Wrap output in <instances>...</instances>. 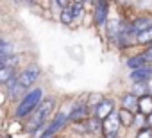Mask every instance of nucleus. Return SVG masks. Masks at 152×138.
<instances>
[{
	"label": "nucleus",
	"instance_id": "obj_21",
	"mask_svg": "<svg viewBox=\"0 0 152 138\" xmlns=\"http://www.w3.org/2000/svg\"><path fill=\"white\" fill-rule=\"evenodd\" d=\"M11 50H13V45L9 41H2V40H0V57H9Z\"/></svg>",
	"mask_w": 152,
	"mask_h": 138
},
{
	"label": "nucleus",
	"instance_id": "obj_1",
	"mask_svg": "<svg viewBox=\"0 0 152 138\" xmlns=\"http://www.w3.org/2000/svg\"><path fill=\"white\" fill-rule=\"evenodd\" d=\"M39 74H41V70L38 66H31V68H27V70H23L11 84H7V92H9V97H11V101H22L29 92V88H32V84L39 79Z\"/></svg>",
	"mask_w": 152,
	"mask_h": 138
},
{
	"label": "nucleus",
	"instance_id": "obj_14",
	"mask_svg": "<svg viewBox=\"0 0 152 138\" xmlns=\"http://www.w3.org/2000/svg\"><path fill=\"white\" fill-rule=\"evenodd\" d=\"M140 113L145 115V117H148L152 113V95L150 93L140 97Z\"/></svg>",
	"mask_w": 152,
	"mask_h": 138
},
{
	"label": "nucleus",
	"instance_id": "obj_26",
	"mask_svg": "<svg viewBox=\"0 0 152 138\" xmlns=\"http://www.w3.org/2000/svg\"><path fill=\"white\" fill-rule=\"evenodd\" d=\"M104 138H120L118 134H104Z\"/></svg>",
	"mask_w": 152,
	"mask_h": 138
},
{
	"label": "nucleus",
	"instance_id": "obj_12",
	"mask_svg": "<svg viewBox=\"0 0 152 138\" xmlns=\"http://www.w3.org/2000/svg\"><path fill=\"white\" fill-rule=\"evenodd\" d=\"M16 79V70H15V66H6L0 70V86H7L11 84L13 81Z\"/></svg>",
	"mask_w": 152,
	"mask_h": 138
},
{
	"label": "nucleus",
	"instance_id": "obj_5",
	"mask_svg": "<svg viewBox=\"0 0 152 138\" xmlns=\"http://www.w3.org/2000/svg\"><path fill=\"white\" fill-rule=\"evenodd\" d=\"M115 113V101H111V99H104L95 109H93V117L95 118H99L100 122H104L109 115H113Z\"/></svg>",
	"mask_w": 152,
	"mask_h": 138
},
{
	"label": "nucleus",
	"instance_id": "obj_13",
	"mask_svg": "<svg viewBox=\"0 0 152 138\" xmlns=\"http://www.w3.org/2000/svg\"><path fill=\"white\" fill-rule=\"evenodd\" d=\"M127 66L131 68V72H134V70H140L143 66H148V61L143 57V54H136V56L127 59Z\"/></svg>",
	"mask_w": 152,
	"mask_h": 138
},
{
	"label": "nucleus",
	"instance_id": "obj_24",
	"mask_svg": "<svg viewBox=\"0 0 152 138\" xmlns=\"http://www.w3.org/2000/svg\"><path fill=\"white\" fill-rule=\"evenodd\" d=\"M6 66H9V57H0V70Z\"/></svg>",
	"mask_w": 152,
	"mask_h": 138
},
{
	"label": "nucleus",
	"instance_id": "obj_18",
	"mask_svg": "<svg viewBox=\"0 0 152 138\" xmlns=\"http://www.w3.org/2000/svg\"><path fill=\"white\" fill-rule=\"evenodd\" d=\"M136 43L138 45H152V27L148 29V31H145V32H141V34H138L136 36Z\"/></svg>",
	"mask_w": 152,
	"mask_h": 138
},
{
	"label": "nucleus",
	"instance_id": "obj_10",
	"mask_svg": "<svg viewBox=\"0 0 152 138\" xmlns=\"http://www.w3.org/2000/svg\"><path fill=\"white\" fill-rule=\"evenodd\" d=\"M129 27H131V31L138 36V34H141V32H145V31H148V29L152 27V18H150V16H138L136 20H132V22L129 23Z\"/></svg>",
	"mask_w": 152,
	"mask_h": 138
},
{
	"label": "nucleus",
	"instance_id": "obj_9",
	"mask_svg": "<svg viewBox=\"0 0 152 138\" xmlns=\"http://www.w3.org/2000/svg\"><path fill=\"white\" fill-rule=\"evenodd\" d=\"M129 77H131V81H134V83L148 84V83H150V79H152V66L148 65V66L140 68V70H134V72H131V74H129Z\"/></svg>",
	"mask_w": 152,
	"mask_h": 138
},
{
	"label": "nucleus",
	"instance_id": "obj_23",
	"mask_svg": "<svg viewBox=\"0 0 152 138\" xmlns=\"http://www.w3.org/2000/svg\"><path fill=\"white\" fill-rule=\"evenodd\" d=\"M143 54V57L148 61V65H152V45L148 47V48H145V52H141Z\"/></svg>",
	"mask_w": 152,
	"mask_h": 138
},
{
	"label": "nucleus",
	"instance_id": "obj_3",
	"mask_svg": "<svg viewBox=\"0 0 152 138\" xmlns=\"http://www.w3.org/2000/svg\"><path fill=\"white\" fill-rule=\"evenodd\" d=\"M43 102V90L41 88H32L20 102H18V106H16V109H15V117L16 118H25V117H31L36 109H38V106Z\"/></svg>",
	"mask_w": 152,
	"mask_h": 138
},
{
	"label": "nucleus",
	"instance_id": "obj_20",
	"mask_svg": "<svg viewBox=\"0 0 152 138\" xmlns=\"http://www.w3.org/2000/svg\"><path fill=\"white\" fill-rule=\"evenodd\" d=\"M70 7H72V13H73V18L75 20L83 16V13H84V4L83 2H72Z\"/></svg>",
	"mask_w": 152,
	"mask_h": 138
},
{
	"label": "nucleus",
	"instance_id": "obj_7",
	"mask_svg": "<svg viewBox=\"0 0 152 138\" xmlns=\"http://www.w3.org/2000/svg\"><path fill=\"white\" fill-rule=\"evenodd\" d=\"M120 106H122V109H127V111H131V113H140V97H136L134 93H124L122 95V99H120Z\"/></svg>",
	"mask_w": 152,
	"mask_h": 138
},
{
	"label": "nucleus",
	"instance_id": "obj_4",
	"mask_svg": "<svg viewBox=\"0 0 152 138\" xmlns=\"http://www.w3.org/2000/svg\"><path fill=\"white\" fill-rule=\"evenodd\" d=\"M66 120H70V115L68 113H64V111H59L56 117H54V120H52V124L47 127V129H43L41 131V134L38 136V138H52L64 124H66Z\"/></svg>",
	"mask_w": 152,
	"mask_h": 138
},
{
	"label": "nucleus",
	"instance_id": "obj_16",
	"mask_svg": "<svg viewBox=\"0 0 152 138\" xmlns=\"http://www.w3.org/2000/svg\"><path fill=\"white\" fill-rule=\"evenodd\" d=\"M84 127H86V133H100L102 131V122L99 120V118H95V117H91V118H88L86 122H84Z\"/></svg>",
	"mask_w": 152,
	"mask_h": 138
},
{
	"label": "nucleus",
	"instance_id": "obj_15",
	"mask_svg": "<svg viewBox=\"0 0 152 138\" xmlns=\"http://www.w3.org/2000/svg\"><path fill=\"white\" fill-rule=\"evenodd\" d=\"M118 117H120L122 127H132V124H134V117H136V115L131 113V111H127V109H122V108H120Z\"/></svg>",
	"mask_w": 152,
	"mask_h": 138
},
{
	"label": "nucleus",
	"instance_id": "obj_11",
	"mask_svg": "<svg viewBox=\"0 0 152 138\" xmlns=\"http://www.w3.org/2000/svg\"><path fill=\"white\" fill-rule=\"evenodd\" d=\"M88 113H90V108H88L86 102H75L72 111H70V120H73V122L84 120L88 117Z\"/></svg>",
	"mask_w": 152,
	"mask_h": 138
},
{
	"label": "nucleus",
	"instance_id": "obj_2",
	"mask_svg": "<svg viewBox=\"0 0 152 138\" xmlns=\"http://www.w3.org/2000/svg\"><path fill=\"white\" fill-rule=\"evenodd\" d=\"M54 108H56V101H54L52 97L43 99V102L38 106V109L29 117V120H27V124H25V129H27L29 133H38V131H41V129L45 127L47 120L52 117Z\"/></svg>",
	"mask_w": 152,
	"mask_h": 138
},
{
	"label": "nucleus",
	"instance_id": "obj_6",
	"mask_svg": "<svg viewBox=\"0 0 152 138\" xmlns=\"http://www.w3.org/2000/svg\"><path fill=\"white\" fill-rule=\"evenodd\" d=\"M107 15H109V4L107 2H97L95 4V11H93V22L97 27H102L107 22Z\"/></svg>",
	"mask_w": 152,
	"mask_h": 138
},
{
	"label": "nucleus",
	"instance_id": "obj_17",
	"mask_svg": "<svg viewBox=\"0 0 152 138\" xmlns=\"http://www.w3.org/2000/svg\"><path fill=\"white\" fill-rule=\"evenodd\" d=\"M59 20H61V23H63V25H70V23L75 20L70 6H68V7H64V9H61V13H59Z\"/></svg>",
	"mask_w": 152,
	"mask_h": 138
},
{
	"label": "nucleus",
	"instance_id": "obj_8",
	"mask_svg": "<svg viewBox=\"0 0 152 138\" xmlns=\"http://www.w3.org/2000/svg\"><path fill=\"white\" fill-rule=\"evenodd\" d=\"M122 127V122H120V117H118V111L109 115L104 122H102V131L104 134H118V129Z\"/></svg>",
	"mask_w": 152,
	"mask_h": 138
},
{
	"label": "nucleus",
	"instance_id": "obj_22",
	"mask_svg": "<svg viewBox=\"0 0 152 138\" xmlns=\"http://www.w3.org/2000/svg\"><path fill=\"white\" fill-rule=\"evenodd\" d=\"M136 138H152V131H150V127L140 129V131L136 133Z\"/></svg>",
	"mask_w": 152,
	"mask_h": 138
},
{
	"label": "nucleus",
	"instance_id": "obj_19",
	"mask_svg": "<svg viewBox=\"0 0 152 138\" xmlns=\"http://www.w3.org/2000/svg\"><path fill=\"white\" fill-rule=\"evenodd\" d=\"M131 93H134L136 97H143V95H147V93H148V84H141V83H134V86H132V90H131Z\"/></svg>",
	"mask_w": 152,
	"mask_h": 138
},
{
	"label": "nucleus",
	"instance_id": "obj_25",
	"mask_svg": "<svg viewBox=\"0 0 152 138\" xmlns=\"http://www.w3.org/2000/svg\"><path fill=\"white\" fill-rule=\"evenodd\" d=\"M147 127H150V129H152V113L147 117Z\"/></svg>",
	"mask_w": 152,
	"mask_h": 138
}]
</instances>
